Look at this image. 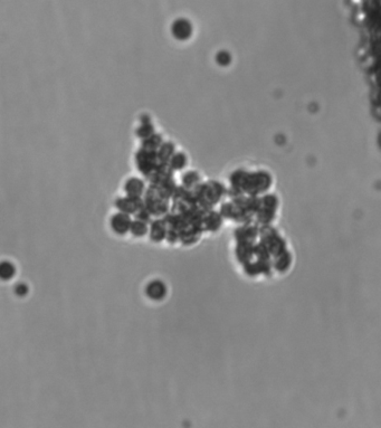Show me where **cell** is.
Returning <instances> with one entry per match:
<instances>
[{"label":"cell","instance_id":"obj_6","mask_svg":"<svg viewBox=\"0 0 381 428\" xmlns=\"http://www.w3.org/2000/svg\"><path fill=\"white\" fill-rule=\"evenodd\" d=\"M125 191L130 197H140L145 192V183L140 179L132 178L125 184Z\"/></svg>","mask_w":381,"mask_h":428},{"label":"cell","instance_id":"obj_7","mask_svg":"<svg viewBox=\"0 0 381 428\" xmlns=\"http://www.w3.org/2000/svg\"><path fill=\"white\" fill-rule=\"evenodd\" d=\"M186 161H187L186 155H184L182 152H178V153H175L171 157L169 161V167L171 168V170H180L186 166Z\"/></svg>","mask_w":381,"mask_h":428},{"label":"cell","instance_id":"obj_8","mask_svg":"<svg viewBox=\"0 0 381 428\" xmlns=\"http://www.w3.org/2000/svg\"><path fill=\"white\" fill-rule=\"evenodd\" d=\"M130 232L133 234L134 236H145L146 234L147 233V223L143 220L137 219L132 221V225H131V229Z\"/></svg>","mask_w":381,"mask_h":428},{"label":"cell","instance_id":"obj_2","mask_svg":"<svg viewBox=\"0 0 381 428\" xmlns=\"http://www.w3.org/2000/svg\"><path fill=\"white\" fill-rule=\"evenodd\" d=\"M132 219L129 214L125 213H118L117 215H114L112 220H111V226L112 229L118 235H123V234L128 233L131 229V225H132Z\"/></svg>","mask_w":381,"mask_h":428},{"label":"cell","instance_id":"obj_4","mask_svg":"<svg viewBox=\"0 0 381 428\" xmlns=\"http://www.w3.org/2000/svg\"><path fill=\"white\" fill-rule=\"evenodd\" d=\"M167 236V226L165 219H157L151 224L150 237L153 242H161Z\"/></svg>","mask_w":381,"mask_h":428},{"label":"cell","instance_id":"obj_5","mask_svg":"<svg viewBox=\"0 0 381 428\" xmlns=\"http://www.w3.org/2000/svg\"><path fill=\"white\" fill-rule=\"evenodd\" d=\"M166 293H167V289H166L165 284L161 283L160 281L152 282L149 286H147V296H149L150 299L155 300V301L162 300L166 296Z\"/></svg>","mask_w":381,"mask_h":428},{"label":"cell","instance_id":"obj_10","mask_svg":"<svg viewBox=\"0 0 381 428\" xmlns=\"http://www.w3.org/2000/svg\"><path fill=\"white\" fill-rule=\"evenodd\" d=\"M15 292H16V293H17L18 295L24 296V295L26 294L27 292H28V289H27V286H26V285H24V284H19V285L16 286Z\"/></svg>","mask_w":381,"mask_h":428},{"label":"cell","instance_id":"obj_3","mask_svg":"<svg viewBox=\"0 0 381 428\" xmlns=\"http://www.w3.org/2000/svg\"><path fill=\"white\" fill-rule=\"evenodd\" d=\"M191 32H192L191 26L189 22H187V20H183V19L177 20V22L174 24V26H172V34H174V36L177 39L186 40L191 36Z\"/></svg>","mask_w":381,"mask_h":428},{"label":"cell","instance_id":"obj_9","mask_svg":"<svg viewBox=\"0 0 381 428\" xmlns=\"http://www.w3.org/2000/svg\"><path fill=\"white\" fill-rule=\"evenodd\" d=\"M15 275V267L11 263H2L0 266V276L2 279H10Z\"/></svg>","mask_w":381,"mask_h":428},{"label":"cell","instance_id":"obj_1","mask_svg":"<svg viewBox=\"0 0 381 428\" xmlns=\"http://www.w3.org/2000/svg\"><path fill=\"white\" fill-rule=\"evenodd\" d=\"M117 206L121 212L134 216L146 207L145 201H143L140 197H130V196L126 197V198L118 199L117 201Z\"/></svg>","mask_w":381,"mask_h":428}]
</instances>
